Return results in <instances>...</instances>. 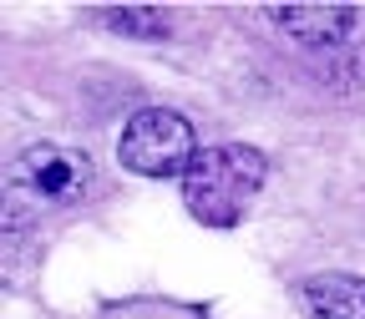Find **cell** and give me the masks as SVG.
Masks as SVG:
<instances>
[{"label":"cell","mask_w":365,"mask_h":319,"mask_svg":"<svg viewBox=\"0 0 365 319\" xmlns=\"http://www.w3.org/2000/svg\"><path fill=\"white\" fill-rule=\"evenodd\" d=\"M269 177V157L249 142L198 147L193 167L182 172V203L208 228H239Z\"/></svg>","instance_id":"cell-1"},{"label":"cell","mask_w":365,"mask_h":319,"mask_svg":"<svg viewBox=\"0 0 365 319\" xmlns=\"http://www.w3.org/2000/svg\"><path fill=\"white\" fill-rule=\"evenodd\" d=\"M198 157L193 122L173 107H143L122 122L117 162L137 177H182Z\"/></svg>","instance_id":"cell-3"},{"label":"cell","mask_w":365,"mask_h":319,"mask_svg":"<svg viewBox=\"0 0 365 319\" xmlns=\"http://www.w3.org/2000/svg\"><path fill=\"white\" fill-rule=\"evenodd\" d=\"M299 304L314 319H365V279H355V273H309L299 284Z\"/></svg>","instance_id":"cell-5"},{"label":"cell","mask_w":365,"mask_h":319,"mask_svg":"<svg viewBox=\"0 0 365 319\" xmlns=\"http://www.w3.org/2000/svg\"><path fill=\"white\" fill-rule=\"evenodd\" d=\"M6 188H11L16 203L71 208V203L91 198V188H97V162H91L81 147L31 142L26 152L11 157V167H6Z\"/></svg>","instance_id":"cell-2"},{"label":"cell","mask_w":365,"mask_h":319,"mask_svg":"<svg viewBox=\"0 0 365 319\" xmlns=\"http://www.w3.org/2000/svg\"><path fill=\"white\" fill-rule=\"evenodd\" d=\"M269 21L284 26L299 46H345L355 31V6H335V0H294V6H269Z\"/></svg>","instance_id":"cell-4"},{"label":"cell","mask_w":365,"mask_h":319,"mask_svg":"<svg viewBox=\"0 0 365 319\" xmlns=\"http://www.w3.org/2000/svg\"><path fill=\"white\" fill-rule=\"evenodd\" d=\"M97 21L112 26L117 36H137V41H163V36H173V21H168L163 6H102Z\"/></svg>","instance_id":"cell-6"}]
</instances>
